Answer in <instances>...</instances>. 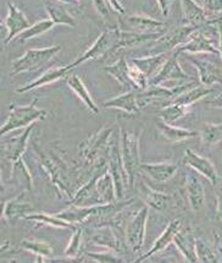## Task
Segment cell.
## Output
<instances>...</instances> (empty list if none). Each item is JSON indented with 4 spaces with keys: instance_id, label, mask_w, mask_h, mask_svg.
Here are the masks:
<instances>
[{
    "instance_id": "41",
    "label": "cell",
    "mask_w": 222,
    "mask_h": 263,
    "mask_svg": "<svg viewBox=\"0 0 222 263\" xmlns=\"http://www.w3.org/2000/svg\"><path fill=\"white\" fill-rule=\"evenodd\" d=\"M128 75H130V80L132 82L134 89L138 91H143L149 86V79L147 78V75L138 67L136 64L128 62Z\"/></svg>"
},
{
    "instance_id": "51",
    "label": "cell",
    "mask_w": 222,
    "mask_h": 263,
    "mask_svg": "<svg viewBox=\"0 0 222 263\" xmlns=\"http://www.w3.org/2000/svg\"><path fill=\"white\" fill-rule=\"evenodd\" d=\"M221 181H222V178H221Z\"/></svg>"
},
{
    "instance_id": "48",
    "label": "cell",
    "mask_w": 222,
    "mask_h": 263,
    "mask_svg": "<svg viewBox=\"0 0 222 263\" xmlns=\"http://www.w3.org/2000/svg\"><path fill=\"white\" fill-rule=\"evenodd\" d=\"M216 214L217 217L222 220V190L218 191L216 198Z\"/></svg>"
},
{
    "instance_id": "40",
    "label": "cell",
    "mask_w": 222,
    "mask_h": 263,
    "mask_svg": "<svg viewBox=\"0 0 222 263\" xmlns=\"http://www.w3.org/2000/svg\"><path fill=\"white\" fill-rule=\"evenodd\" d=\"M82 239H83V229L81 227H77L75 230H72V236L65 249L64 255L69 258L79 259V256H82Z\"/></svg>"
},
{
    "instance_id": "21",
    "label": "cell",
    "mask_w": 222,
    "mask_h": 263,
    "mask_svg": "<svg viewBox=\"0 0 222 263\" xmlns=\"http://www.w3.org/2000/svg\"><path fill=\"white\" fill-rule=\"evenodd\" d=\"M173 243L186 261L191 263L199 262L197 256V236L192 228H181L173 240Z\"/></svg>"
},
{
    "instance_id": "43",
    "label": "cell",
    "mask_w": 222,
    "mask_h": 263,
    "mask_svg": "<svg viewBox=\"0 0 222 263\" xmlns=\"http://www.w3.org/2000/svg\"><path fill=\"white\" fill-rule=\"evenodd\" d=\"M207 14L214 20H222V0H199Z\"/></svg>"
},
{
    "instance_id": "37",
    "label": "cell",
    "mask_w": 222,
    "mask_h": 263,
    "mask_svg": "<svg viewBox=\"0 0 222 263\" xmlns=\"http://www.w3.org/2000/svg\"><path fill=\"white\" fill-rule=\"evenodd\" d=\"M199 139L203 146L212 147L216 146L222 141V124L207 123L203 125L199 131Z\"/></svg>"
},
{
    "instance_id": "22",
    "label": "cell",
    "mask_w": 222,
    "mask_h": 263,
    "mask_svg": "<svg viewBox=\"0 0 222 263\" xmlns=\"http://www.w3.org/2000/svg\"><path fill=\"white\" fill-rule=\"evenodd\" d=\"M140 172L157 182H166L178 172V164L171 162L142 163Z\"/></svg>"
},
{
    "instance_id": "42",
    "label": "cell",
    "mask_w": 222,
    "mask_h": 263,
    "mask_svg": "<svg viewBox=\"0 0 222 263\" xmlns=\"http://www.w3.org/2000/svg\"><path fill=\"white\" fill-rule=\"evenodd\" d=\"M82 257H86L88 259L95 262L102 263H109V262H124L125 259L122 258L121 255H118L115 251H104V252H89L85 251L82 253Z\"/></svg>"
},
{
    "instance_id": "13",
    "label": "cell",
    "mask_w": 222,
    "mask_h": 263,
    "mask_svg": "<svg viewBox=\"0 0 222 263\" xmlns=\"http://www.w3.org/2000/svg\"><path fill=\"white\" fill-rule=\"evenodd\" d=\"M183 163L188 168L193 169L195 173L207 178L212 186H217L218 181L221 180L220 175H218L216 168L212 164L211 160L207 158V157L194 152L193 149L186 151L185 156H183Z\"/></svg>"
},
{
    "instance_id": "29",
    "label": "cell",
    "mask_w": 222,
    "mask_h": 263,
    "mask_svg": "<svg viewBox=\"0 0 222 263\" xmlns=\"http://www.w3.org/2000/svg\"><path fill=\"white\" fill-rule=\"evenodd\" d=\"M44 8H46L49 18L55 25L76 27L77 24L75 17L70 14L64 3L59 2V0H47V2H44Z\"/></svg>"
},
{
    "instance_id": "45",
    "label": "cell",
    "mask_w": 222,
    "mask_h": 263,
    "mask_svg": "<svg viewBox=\"0 0 222 263\" xmlns=\"http://www.w3.org/2000/svg\"><path fill=\"white\" fill-rule=\"evenodd\" d=\"M204 104L208 105V107L216 108V109H222V92L218 93L217 96H215L214 98H205Z\"/></svg>"
},
{
    "instance_id": "4",
    "label": "cell",
    "mask_w": 222,
    "mask_h": 263,
    "mask_svg": "<svg viewBox=\"0 0 222 263\" xmlns=\"http://www.w3.org/2000/svg\"><path fill=\"white\" fill-rule=\"evenodd\" d=\"M140 135L127 133L125 129H120L121 143V158L124 163L125 171L128 175L130 187L136 186L138 175L140 173V152H139Z\"/></svg>"
},
{
    "instance_id": "31",
    "label": "cell",
    "mask_w": 222,
    "mask_h": 263,
    "mask_svg": "<svg viewBox=\"0 0 222 263\" xmlns=\"http://www.w3.org/2000/svg\"><path fill=\"white\" fill-rule=\"evenodd\" d=\"M197 256L198 261L203 263L220 262L222 258V245L220 240L215 239V242L211 245L200 236H197Z\"/></svg>"
},
{
    "instance_id": "49",
    "label": "cell",
    "mask_w": 222,
    "mask_h": 263,
    "mask_svg": "<svg viewBox=\"0 0 222 263\" xmlns=\"http://www.w3.org/2000/svg\"><path fill=\"white\" fill-rule=\"evenodd\" d=\"M216 26L218 32V52H220V57L222 60V20L217 22Z\"/></svg>"
},
{
    "instance_id": "46",
    "label": "cell",
    "mask_w": 222,
    "mask_h": 263,
    "mask_svg": "<svg viewBox=\"0 0 222 263\" xmlns=\"http://www.w3.org/2000/svg\"><path fill=\"white\" fill-rule=\"evenodd\" d=\"M173 0H156L157 5H159L160 11H162L163 16H169L170 15V10H171V5H172Z\"/></svg>"
},
{
    "instance_id": "19",
    "label": "cell",
    "mask_w": 222,
    "mask_h": 263,
    "mask_svg": "<svg viewBox=\"0 0 222 263\" xmlns=\"http://www.w3.org/2000/svg\"><path fill=\"white\" fill-rule=\"evenodd\" d=\"M73 67L71 66V64L65 66H61V67H53V69L47 70L46 72L42 73L39 78H37L33 81L27 83V85L22 86V87L16 88V93L21 95V93H26V92H30L33 91L35 88H39L43 87V86L50 85V83H54L59 80L63 79H67V76L70 75V72L72 71Z\"/></svg>"
},
{
    "instance_id": "44",
    "label": "cell",
    "mask_w": 222,
    "mask_h": 263,
    "mask_svg": "<svg viewBox=\"0 0 222 263\" xmlns=\"http://www.w3.org/2000/svg\"><path fill=\"white\" fill-rule=\"evenodd\" d=\"M93 3H94L96 10H98L99 15H102L103 17H106V16H109V12H110V6L108 5V3L105 2V0H93Z\"/></svg>"
},
{
    "instance_id": "18",
    "label": "cell",
    "mask_w": 222,
    "mask_h": 263,
    "mask_svg": "<svg viewBox=\"0 0 222 263\" xmlns=\"http://www.w3.org/2000/svg\"><path fill=\"white\" fill-rule=\"evenodd\" d=\"M181 228H182L181 219L171 220V222L169 223V226L165 228V230H164V232L162 233V235H160L155 240V241H154L152 248L149 249V251H147L146 253H144V255L139 256V257L136 259V262L140 263V262L146 261V259L150 258L152 256L156 255V253L163 252L164 250H166L173 242V240H175L177 233L181 230Z\"/></svg>"
},
{
    "instance_id": "24",
    "label": "cell",
    "mask_w": 222,
    "mask_h": 263,
    "mask_svg": "<svg viewBox=\"0 0 222 263\" xmlns=\"http://www.w3.org/2000/svg\"><path fill=\"white\" fill-rule=\"evenodd\" d=\"M139 196L144 201V203L149 206V208H153V210L159 212L165 211L170 206V202L172 200L170 195L154 190L153 187H150L144 181L139 182Z\"/></svg>"
},
{
    "instance_id": "5",
    "label": "cell",
    "mask_w": 222,
    "mask_h": 263,
    "mask_svg": "<svg viewBox=\"0 0 222 263\" xmlns=\"http://www.w3.org/2000/svg\"><path fill=\"white\" fill-rule=\"evenodd\" d=\"M61 52V46L46 47V48H34V49L26 50L24 55L15 59L11 64V76L20 75V73L35 71L39 67H43Z\"/></svg>"
},
{
    "instance_id": "33",
    "label": "cell",
    "mask_w": 222,
    "mask_h": 263,
    "mask_svg": "<svg viewBox=\"0 0 222 263\" xmlns=\"http://www.w3.org/2000/svg\"><path fill=\"white\" fill-rule=\"evenodd\" d=\"M20 246L21 249H24L28 252H32L33 255L37 256L38 262L53 261L54 250L51 248L50 243H48L46 241H41V240L24 239L20 242Z\"/></svg>"
},
{
    "instance_id": "52",
    "label": "cell",
    "mask_w": 222,
    "mask_h": 263,
    "mask_svg": "<svg viewBox=\"0 0 222 263\" xmlns=\"http://www.w3.org/2000/svg\"><path fill=\"white\" fill-rule=\"evenodd\" d=\"M78 2H79V0H78Z\"/></svg>"
},
{
    "instance_id": "38",
    "label": "cell",
    "mask_w": 222,
    "mask_h": 263,
    "mask_svg": "<svg viewBox=\"0 0 222 263\" xmlns=\"http://www.w3.org/2000/svg\"><path fill=\"white\" fill-rule=\"evenodd\" d=\"M189 111H191V107H187V105L169 103L160 110L159 117L166 123L173 124L176 121L181 120L182 118H185L186 115L189 114Z\"/></svg>"
},
{
    "instance_id": "23",
    "label": "cell",
    "mask_w": 222,
    "mask_h": 263,
    "mask_svg": "<svg viewBox=\"0 0 222 263\" xmlns=\"http://www.w3.org/2000/svg\"><path fill=\"white\" fill-rule=\"evenodd\" d=\"M137 95L138 91L130 89L126 93H122L120 96H116V97L104 102L103 103V108H114L125 111L127 114L137 115L142 111L139 104H138Z\"/></svg>"
},
{
    "instance_id": "10",
    "label": "cell",
    "mask_w": 222,
    "mask_h": 263,
    "mask_svg": "<svg viewBox=\"0 0 222 263\" xmlns=\"http://www.w3.org/2000/svg\"><path fill=\"white\" fill-rule=\"evenodd\" d=\"M4 26L6 28L4 44L8 46L15 38L20 36L22 32L31 26V21L28 20L25 12L10 0V2H8V15H6L4 20Z\"/></svg>"
},
{
    "instance_id": "15",
    "label": "cell",
    "mask_w": 222,
    "mask_h": 263,
    "mask_svg": "<svg viewBox=\"0 0 222 263\" xmlns=\"http://www.w3.org/2000/svg\"><path fill=\"white\" fill-rule=\"evenodd\" d=\"M35 127V123L26 127V130L22 133L20 136L14 137L11 140H4L2 143L3 147V157L6 160L11 163V165L16 164L17 162L24 158V155L27 149L28 142H30L31 135L33 133Z\"/></svg>"
},
{
    "instance_id": "30",
    "label": "cell",
    "mask_w": 222,
    "mask_h": 263,
    "mask_svg": "<svg viewBox=\"0 0 222 263\" xmlns=\"http://www.w3.org/2000/svg\"><path fill=\"white\" fill-rule=\"evenodd\" d=\"M163 36V32H156V33H138V32H131L121 30L118 32V43L117 49H124V48H134L139 47L142 44L148 43V42H155Z\"/></svg>"
},
{
    "instance_id": "2",
    "label": "cell",
    "mask_w": 222,
    "mask_h": 263,
    "mask_svg": "<svg viewBox=\"0 0 222 263\" xmlns=\"http://www.w3.org/2000/svg\"><path fill=\"white\" fill-rule=\"evenodd\" d=\"M115 129V125H105L81 143L79 156L87 165H91L94 169L108 165L112 143L116 140L112 136Z\"/></svg>"
},
{
    "instance_id": "20",
    "label": "cell",
    "mask_w": 222,
    "mask_h": 263,
    "mask_svg": "<svg viewBox=\"0 0 222 263\" xmlns=\"http://www.w3.org/2000/svg\"><path fill=\"white\" fill-rule=\"evenodd\" d=\"M181 8L188 25L194 27H203L208 25H216L221 20H214L207 14L203 6L195 0H179Z\"/></svg>"
},
{
    "instance_id": "12",
    "label": "cell",
    "mask_w": 222,
    "mask_h": 263,
    "mask_svg": "<svg viewBox=\"0 0 222 263\" xmlns=\"http://www.w3.org/2000/svg\"><path fill=\"white\" fill-rule=\"evenodd\" d=\"M91 241L115 251L118 255L126 252V246L121 239V232H117V228L112 226L95 227L91 234Z\"/></svg>"
},
{
    "instance_id": "47",
    "label": "cell",
    "mask_w": 222,
    "mask_h": 263,
    "mask_svg": "<svg viewBox=\"0 0 222 263\" xmlns=\"http://www.w3.org/2000/svg\"><path fill=\"white\" fill-rule=\"evenodd\" d=\"M105 2L108 3V5L110 6L112 11L117 12L120 15H125V8L122 6L120 0H105Z\"/></svg>"
},
{
    "instance_id": "27",
    "label": "cell",
    "mask_w": 222,
    "mask_h": 263,
    "mask_svg": "<svg viewBox=\"0 0 222 263\" xmlns=\"http://www.w3.org/2000/svg\"><path fill=\"white\" fill-rule=\"evenodd\" d=\"M66 83L69 86L71 91H72L77 97L79 98V101L86 105V108L91 111L92 114L98 115L100 113V109L94 102V99L92 98L91 93H89L88 88L85 85V82L82 81V79L77 75H69L66 79Z\"/></svg>"
},
{
    "instance_id": "7",
    "label": "cell",
    "mask_w": 222,
    "mask_h": 263,
    "mask_svg": "<svg viewBox=\"0 0 222 263\" xmlns=\"http://www.w3.org/2000/svg\"><path fill=\"white\" fill-rule=\"evenodd\" d=\"M198 28L199 27L191 26V25H183V26H178L169 31L149 47V55L175 52L177 48L181 47L189 40L193 32L197 31Z\"/></svg>"
},
{
    "instance_id": "16",
    "label": "cell",
    "mask_w": 222,
    "mask_h": 263,
    "mask_svg": "<svg viewBox=\"0 0 222 263\" xmlns=\"http://www.w3.org/2000/svg\"><path fill=\"white\" fill-rule=\"evenodd\" d=\"M186 192L191 210L194 212L201 211L207 202V192L200 178L191 168L186 172Z\"/></svg>"
},
{
    "instance_id": "1",
    "label": "cell",
    "mask_w": 222,
    "mask_h": 263,
    "mask_svg": "<svg viewBox=\"0 0 222 263\" xmlns=\"http://www.w3.org/2000/svg\"><path fill=\"white\" fill-rule=\"evenodd\" d=\"M33 148L37 153L42 169L49 176L51 184L66 198L73 197L77 190L83 185L79 181V171L67 164L63 157L54 152H47L41 149L37 143L33 142Z\"/></svg>"
},
{
    "instance_id": "35",
    "label": "cell",
    "mask_w": 222,
    "mask_h": 263,
    "mask_svg": "<svg viewBox=\"0 0 222 263\" xmlns=\"http://www.w3.org/2000/svg\"><path fill=\"white\" fill-rule=\"evenodd\" d=\"M26 220L28 222H33L41 226H47L51 228H57V229H69L75 230L77 227L76 224L69 223L66 220L61 219L56 214H48V213H31L27 217H25Z\"/></svg>"
},
{
    "instance_id": "32",
    "label": "cell",
    "mask_w": 222,
    "mask_h": 263,
    "mask_svg": "<svg viewBox=\"0 0 222 263\" xmlns=\"http://www.w3.org/2000/svg\"><path fill=\"white\" fill-rule=\"evenodd\" d=\"M214 91L215 89L212 87H208V86H204L200 83V85L194 86V87L187 89V91L181 93V95L173 97L170 103H177L192 107L193 104L201 101V99L208 98L211 93H214Z\"/></svg>"
},
{
    "instance_id": "17",
    "label": "cell",
    "mask_w": 222,
    "mask_h": 263,
    "mask_svg": "<svg viewBox=\"0 0 222 263\" xmlns=\"http://www.w3.org/2000/svg\"><path fill=\"white\" fill-rule=\"evenodd\" d=\"M188 60L198 70L199 82L201 85L212 87L214 85H222V67L210 60L198 59V58L189 57Z\"/></svg>"
},
{
    "instance_id": "34",
    "label": "cell",
    "mask_w": 222,
    "mask_h": 263,
    "mask_svg": "<svg viewBox=\"0 0 222 263\" xmlns=\"http://www.w3.org/2000/svg\"><path fill=\"white\" fill-rule=\"evenodd\" d=\"M93 207H85V206H75V204H69V207L65 208L64 211L57 212L55 213L57 217H60L61 219L66 220V222L76 224H85L88 222V219L91 218L93 213Z\"/></svg>"
},
{
    "instance_id": "8",
    "label": "cell",
    "mask_w": 222,
    "mask_h": 263,
    "mask_svg": "<svg viewBox=\"0 0 222 263\" xmlns=\"http://www.w3.org/2000/svg\"><path fill=\"white\" fill-rule=\"evenodd\" d=\"M208 26L199 27L197 31L193 32V34L189 37V40L178 47L176 52L181 54H212V55H220L218 47L215 44V36L211 33V31H207Z\"/></svg>"
},
{
    "instance_id": "36",
    "label": "cell",
    "mask_w": 222,
    "mask_h": 263,
    "mask_svg": "<svg viewBox=\"0 0 222 263\" xmlns=\"http://www.w3.org/2000/svg\"><path fill=\"white\" fill-rule=\"evenodd\" d=\"M104 71L111 75L124 87L134 89L130 80V75H128V62L124 57H121L120 59L111 64V65L105 66Z\"/></svg>"
},
{
    "instance_id": "50",
    "label": "cell",
    "mask_w": 222,
    "mask_h": 263,
    "mask_svg": "<svg viewBox=\"0 0 222 263\" xmlns=\"http://www.w3.org/2000/svg\"><path fill=\"white\" fill-rule=\"evenodd\" d=\"M59 2L64 3V4H77L78 0H59Z\"/></svg>"
},
{
    "instance_id": "25",
    "label": "cell",
    "mask_w": 222,
    "mask_h": 263,
    "mask_svg": "<svg viewBox=\"0 0 222 263\" xmlns=\"http://www.w3.org/2000/svg\"><path fill=\"white\" fill-rule=\"evenodd\" d=\"M24 195L25 191L5 202L4 210H3V219L12 220L15 218H24L25 219V217L31 214L33 207H32L31 202L25 200Z\"/></svg>"
},
{
    "instance_id": "26",
    "label": "cell",
    "mask_w": 222,
    "mask_h": 263,
    "mask_svg": "<svg viewBox=\"0 0 222 263\" xmlns=\"http://www.w3.org/2000/svg\"><path fill=\"white\" fill-rule=\"evenodd\" d=\"M156 129L159 131L160 135L165 139L166 142L169 143H177L182 142V141L193 139V137H198V131H193L189 129H185V127L173 126L172 124L166 123L160 119L156 123Z\"/></svg>"
},
{
    "instance_id": "6",
    "label": "cell",
    "mask_w": 222,
    "mask_h": 263,
    "mask_svg": "<svg viewBox=\"0 0 222 263\" xmlns=\"http://www.w3.org/2000/svg\"><path fill=\"white\" fill-rule=\"evenodd\" d=\"M118 32H120L118 26L111 27L109 30L102 32L100 36L96 38L94 43L78 59L71 63V66L75 69L76 66L81 65V64L88 62V60H100L108 55L111 50H116L118 43Z\"/></svg>"
},
{
    "instance_id": "3",
    "label": "cell",
    "mask_w": 222,
    "mask_h": 263,
    "mask_svg": "<svg viewBox=\"0 0 222 263\" xmlns=\"http://www.w3.org/2000/svg\"><path fill=\"white\" fill-rule=\"evenodd\" d=\"M37 101V98H33V101L27 105H10V110H9L5 123L0 129L2 136H6L12 131L25 129L37 121L44 120L48 111L46 109L38 108Z\"/></svg>"
},
{
    "instance_id": "28",
    "label": "cell",
    "mask_w": 222,
    "mask_h": 263,
    "mask_svg": "<svg viewBox=\"0 0 222 263\" xmlns=\"http://www.w3.org/2000/svg\"><path fill=\"white\" fill-rule=\"evenodd\" d=\"M171 53H162L154 54V55H147L142 58H132L131 62L139 67V69L147 75L149 81L152 80L157 72L162 70L164 64L169 59Z\"/></svg>"
},
{
    "instance_id": "9",
    "label": "cell",
    "mask_w": 222,
    "mask_h": 263,
    "mask_svg": "<svg viewBox=\"0 0 222 263\" xmlns=\"http://www.w3.org/2000/svg\"><path fill=\"white\" fill-rule=\"evenodd\" d=\"M148 217H149V206L142 207L139 211L132 217L126 229L127 246L133 252H140L146 241Z\"/></svg>"
},
{
    "instance_id": "11",
    "label": "cell",
    "mask_w": 222,
    "mask_h": 263,
    "mask_svg": "<svg viewBox=\"0 0 222 263\" xmlns=\"http://www.w3.org/2000/svg\"><path fill=\"white\" fill-rule=\"evenodd\" d=\"M118 27L121 30L138 32V33H156V32H163L164 28L167 27V24L146 15H130L125 16L118 21Z\"/></svg>"
},
{
    "instance_id": "39",
    "label": "cell",
    "mask_w": 222,
    "mask_h": 263,
    "mask_svg": "<svg viewBox=\"0 0 222 263\" xmlns=\"http://www.w3.org/2000/svg\"><path fill=\"white\" fill-rule=\"evenodd\" d=\"M54 26H55V24H54L50 18L38 21V22H35V24L31 25L27 30L22 32V33L17 38H16V40L20 42V43H25V42L30 41V40H32V38L42 36V34L47 33V32L50 31Z\"/></svg>"
},
{
    "instance_id": "14",
    "label": "cell",
    "mask_w": 222,
    "mask_h": 263,
    "mask_svg": "<svg viewBox=\"0 0 222 263\" xmlns=\"http://www.w3.org/2000/svg\"><path fill=\"white\" fill-rule=\"evenodd\" d=\"M178 57L179 54L176 50L172 52L166 63L164 64L162 70L150 80L149 85H163L164 82L167 81H193L191 76L187 75L182 69L181 64L178 62Z\"/></svg>"
}]
</instances>
